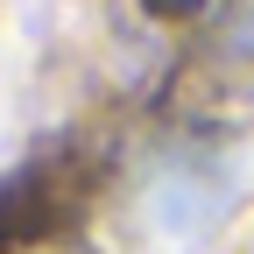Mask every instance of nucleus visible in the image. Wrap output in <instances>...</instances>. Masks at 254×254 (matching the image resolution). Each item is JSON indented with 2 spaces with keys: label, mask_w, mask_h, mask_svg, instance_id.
Here are the masks:
<instances>
[{
  "label": "nucleus",
  "mask_w": 254,
  "mask_h": 254,
  "mask_svg": "<svg viewBox=\"0 0 254 254\" xmlns=\"http://www.w3.org/2000/svg\"><path fill=\"white\" fill-rule=\"evenodd\" d=\"M141 7H148L155 21H190L198 7H212V0H141Z\"/></svg>",
  "instance_id": "nucleus-1"
}]
</instances>
